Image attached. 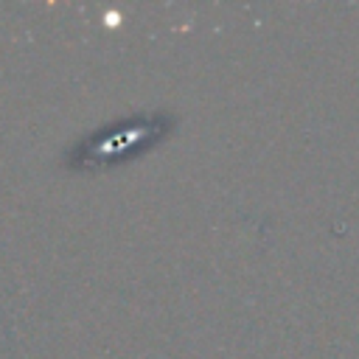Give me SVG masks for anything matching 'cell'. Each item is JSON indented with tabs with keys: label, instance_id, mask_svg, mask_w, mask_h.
<instances>
[{
	"label": "cell",
	"instance_id": "obj_1",
	"mask_svg": "<svg viewBox=\"0 0 359 359\" xmlns=\"http://www.w3.org/2000/svg\"><path fill=\"white\" fill-rule=\"evenodd\" d=\"M171 129V123L165 121V118H149V121H132V123H126L121 132H115V135H101V140H95V137H90L84 146H81V151L87 154L84 160H98L101 165L107 163V160H115V154L121 151V149H126V151H137V149H149L151 146V140H157V137H163L165 132Z\"/></svg>",
	"mask_w": 359,
	"mask_h": 359
}]
</instances>
